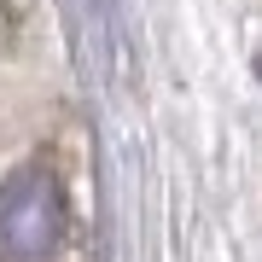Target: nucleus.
Returning a JSON list of instances; mask_svg holds the SVG:
<instances>
[{
	"label": "nucleus",
	"instance_id": "nucleus-1",
	"mask_svg": "<svg viewBox=\"0 0 262 262\" xmlns=\"http://www.w3.org/2000/svg\"><path fill=\"white\" fill-rule=\"evenodd\" d=\"M70 233V204L53 169L24 163L0 181V262H53Z\"/></svg>",
	"mask_w": 262,
	"mask_h": 262
}]
</instances>
